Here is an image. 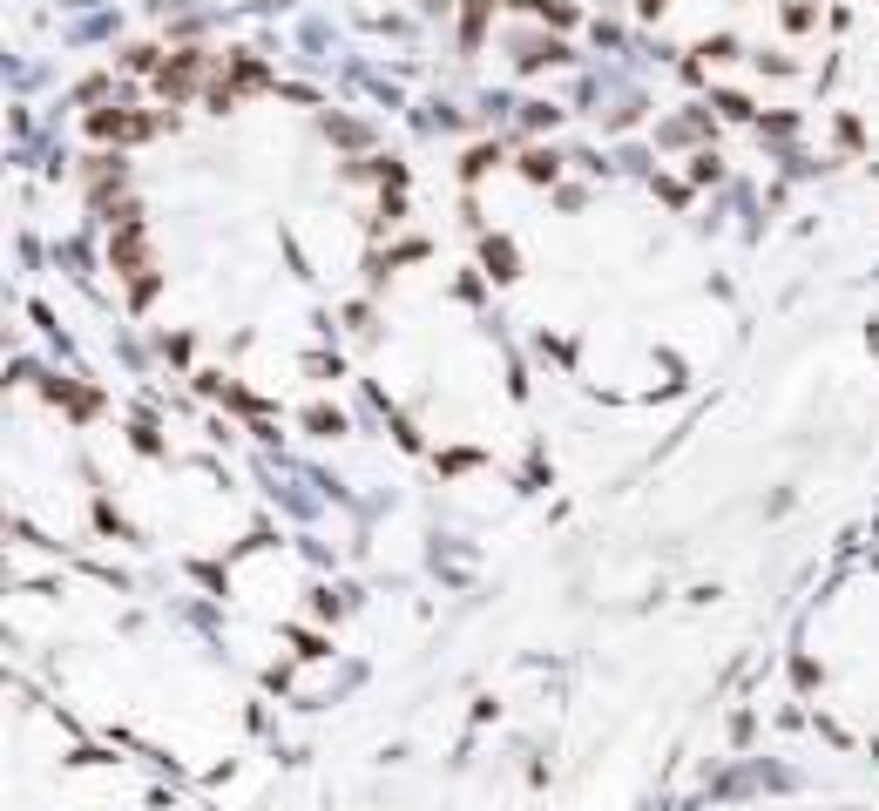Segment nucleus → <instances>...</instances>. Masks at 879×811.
Listing matches in <instances>:
<instances>
[{
	"mask_svg": "<svg viewBox=\"0 0 879 811\" xmlns=\"http://www.w3.org/2000/svg\"><path fill=\"white\" fill-rule=\"evenodd\" d=\"M406 7L454 28L467 48H487V41H548L555 48L582 21V0H406Z\"/></svg>",
	"mask_w": 879,
	"mask_h": 811,
	"instance_id": "obj_1",
	"label": "nucleus"
},
{
	"mask_svg": "<svg viewBox=\"0 0 879 811\" xmlns=\"http://www.w3.org/2000/svg\"><path fill=\"white\" fill-rule=\"evenodd\" d=\"M636 7H643V14L656 21V14H670V7H683V0H636Z\"/></svg>",
	"mask_w": 879,
	"mask_h": 811,
	"instance_id": "obj_2",
	"label": "nucleus"
}]
</instances>
